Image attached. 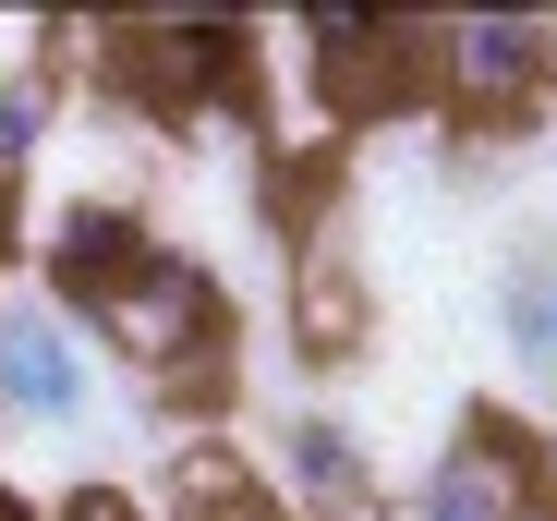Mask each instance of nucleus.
<instances>
[{
    "instance_id": "1",
    "label": "nucleus",
    "mask_w": 557,
    "mask_h": 521,
    "mask_svg": "<svg viewBox=\"0 0 557 521\" xmlns=\"http://www.w3.org/2000/svg\"><path fill=\"white\" fill-rule=\"evenodd\" d=\"M49 280H61V315H73L85 339H110L122 364H146V376H219V352H231L219 280L182 268L134 207H73V219H49Z\"/></svg>"
},
{
    "instance_id": "2",
    "label": "nucleus",
    "mask_w": 557,
    "mask_h": 521,
    "mask_svg": "<svg viewBox=\"0 0 557 521\" xmlns=\"http://www.w3.org/2000/svg\"><path fill=\"white\" fill-rule=\"evenodd\" d=\"M424 73L448 85L460 122H533V98H545V37H533L521 13H448V25H424Z\"/></svg>"
},
{
    "instance_id": "3",
    "label": "nucleus",
    "mask_w": 557,
    "mask_h": 521,
    "mask_svg": "<svg viewBox=\"0 0 557 521\" xmlns=\"http://www.w3.org/2000/svg\"><path fill=\"white\" fill-rule=\"evenodd\" d=\"M0 412L13 424H85L98 412V352H85V327L49 291L0 303Z\"/></svg>"
},
{
    "instance_id": "4",
    "label": "nucleus",
    "mask_w": 557,
    "mask_h": 521,
    "mask_svg": "<svg viewBox=\"0 0 557 521\" xmlns=\"http://www.w3.org/2000/svg\"><path fill=\"white\" fill-rule=\"evenodd\" d=\"M292 49L327 73V110H388L424 73V25H388V13H315Z\"/></svg>"
},
{
    "instance_id": "5",
    "label": "nucleus",
    "mask_w": 557,
    "mask_h": 521,
    "mask_svg": "<svg viewBox=\"0 0 557 521\" xmlns=\"http://www.w3.org/2000/svg\"><path fill=\"white\" fill-rule=\"evenodd\" d=\"M521 509H533V473H521V449L497 437V424H460L448 461L412 497V521H521Z\"/></svg>"
},
{
    "instance_id": "6",
    "label": "nucleus",
    "mask_w": 557,
    "mask_h": 521,
    "mask_svg": "<svg viewBox=\"0 0 557 521\" xmlns=\"http://www.w3.org/2000/svg\"><path fill=\"white\" fill-rule=\"evenodd\" d=\"M146 73H170L195 110H219V98H243V73H255V37H231V25H146V37H122Z\"/></svg>"
},
{
    "instance_id": "7",
    "label": "nucleus",
    "mask_w": 557,
    "mask_h": 521,
    "mask_svg": "<svg viewBox=\"0 0 557 521\" xmlns=\"http://www.w3.org/2000/svg\"><path fill=\"white\" fill-rule=\"evenodd\" d=\"M278 473H292L304 509H351L363 497V437L339 412H292V437H278Z\"/></svg>"
},
{
    "instance_id": "8",
    "label": "nucleus",
    "mask_w": 557,
    "mask_h": 521,
    "mask_svg": "<svg viewBox=\"0 0 557 521\" xmlns=\"http://www.w3.org/2000/svg\"><path fill=\"white\" fill-rule=\"evenodd\" d=\"M497 327H509L521 376L557 388V268H509V280H497Z\"/></svg>"
},
{
    "instance_id": "9",
    "label": "nucleus",
    "mask_w": 557,
    "mask_h": 521,
    "mask_svg": "<svg viewBox=\"0 0 557 521\" xmlns=\"http://www.w3.org/2000/svg\"><path fill=\"white\" fill-rule=\"evenodd\" d=\"M49 110H61V98H49V73H13V85H0V183H13V170L49 146Z\"/></svg>"
},
{
    "instance_id": "10",
    "label": "nucleus",
    "mask_w": 557,
    "mask_h": 521,
    "mask_svg": "<svg viewBox=\"0 0 557 521\" xmlns=\"http://www.w3.org/2000/svg\"><path fill=\"white\" fill-rule=\"evenodd\" d=\"M61 521H146L122 485H85V497H61Z\"/></svg>"
},
{
    "instance_id": "11",
    "label": "nucleus",
    "mask_w": 557,
    "mask_h": 521,
    "mask_svg": "<svg viewBox=\"0 0 557 521\" xmlns=\"http://www.w3.org/2000/svg\"><path fill=\"white\" fill-rule=\"evenodd\" d=\"M533 37H545V98H557V25H533Z\"/></svg>"
},
{
    "instance_id": "12",
    "label": "nucleus",
    "mask_w": 557,
    "mask_h": 521,
    "mask_svg": "<svg viewBox=\"0 0 557 521\" xmlns=\"http://www.w3.org/2000/svg\"><path fill=\"white\" fill-rule=\"evenodd\" d=\"M0 521H25V509H13V497H0Z\"/></svg>"
},
{
    "instance_id": "13",
    "label": "nucleus",
    "mask_w": 557,
    "mask_h": 521,
    "mask_svg": "<svg viewBox=\"0 0 557 521\" xmlns=\"http://www.w3.org/2000/svg\"><path fill=\"white\" fill-rule=\"evenodd\" d=\"M0 195H13V183H0Z\"/></svg>"
}]
</instances>
